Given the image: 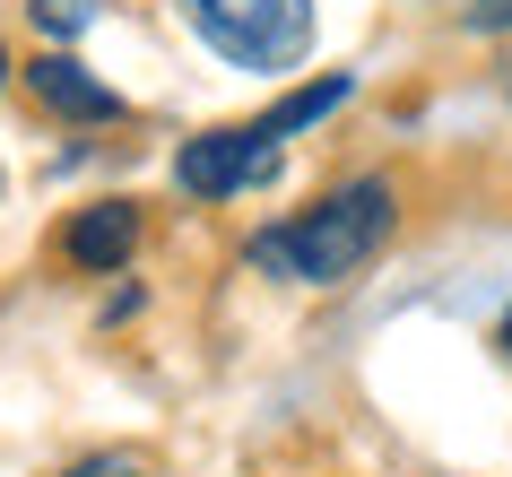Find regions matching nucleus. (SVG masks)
I'll use <instances>...</instances> for the list:
<instances>
[{"instance_id":"obj_1","label":"nucleus","mask_w":512,"mask_h":477,"mask_svg":"<svg viewBox=\"0 0 512 477\" xmlns=\"http://www.w3.org/2000/svg\"><path fill=\"white\" fill-rule=\"evenodd\" d=\"M391 226H400V191L382 183V174H356V183L322 191L304 217L261 226V235L243 243V261L261 269V278H287V287H348L356 269L391 243Z\"/></svg>"},{"instance_id":"obj_2","label":"nucleus","mask_w":512,"mask_h":477,"mask_svg":"<svg viewBox=\"0 0 512 477\" xmlns=\"http://www.w3.org/2000/svg\"><path fill=\"white\" fill-rule=\"evenodd\" d=\"M183 18L235 70H296L313 53V0H183Z\"/></svg>"},{"instance_id":"obj_3","label":"nucleus","mask_w":512,"mask_h":477,"mask_svg":"<svg viewBox=\"0 0 512 477\" xmlns=\"http://www.w3.org/2000/svg\"><path fill=\"white\" fill-rule=\"evenodd\" d=\"M278 174V139L261 122H226V131H200L183 139V157H174V183L191 200H235V191H261Z\"/></svg>"},{"instance_id":"obj_4","label":"nucleus","mask_w":512,"mask_h":477,"mask_svg":"<svg viewBox=\"0 0 512 477\" xmlns=\"http://www.w3.org/2000/svg\"><path fill=\"white\" fill-rule=\"evenodd\" d=\"M27 87H35V105L61 113V122H122V113H131L87 61H70V53H35L27 61Z\"/></svg>"},{"instance_id":"obj_5","label":"nucleus","mask_w":512,"mask_h":477,"mask_svg":"<svg viewBox=\"0 0 512 477\" xmlns=\"http://www.w3.org/2000/svg\"><path fill=\"white\" fill-rule=\"evenodd\" d=\"M131 252H139V209L131 200H96V209H79L61 226V261L87 269V278H113Z\"/></svg>"},{"instance_id":"obj_6","label":"nucleus","mask_w":512,"mask_h":477,"mask_svg":"<svg viewBox=\"0 0 512 477\" xmlns=\"http://www.w3.org/2000/svg\"><path fill=\"white\" fill-rule=\"evenodd\" d=\"M348 96H356L348 70H330V79H313V87H287V96L261 113V131H270V139H296V131H313V122H330V113L348 105Z\"/></svg>"},{"instance_id":"obj_7","label":"nucleus","mask_w":512,"mask_h":477,"mask_svg":"<svg viewBox=\"0 0 512 477\" xmlns=\"http://www.w3.org/2000/svg\"><path fill=\"white\" fill-rule=\"evenodd\" d=\"M27 18L53 35V44H70V35H87L96 18H105V0H27Z\"/></svg>"},{"instance_id":"obj_8","label":"nucleus","mask_w":512,"mask_h":477,"mask_svg":"<svg viewBox=\"0 0 512 477\" xmlns=\"http://www.w3.org/2000/svg\"><path fill=\"white\" fill-rule=\"evenodd\" d=\"M61 477H139V460L131 451H87V460H70Z\"/></svg>"},{"instance_id":"obj_9","label":"nucleus","mask_w":512,"mask_h":477,"mask_svg":"<svg viewBox=\"0 0 512 477\" xmlns=\"http://www.w3.org/2000/svg\"><path fill=\"white\" fill-rule=\"evenodd\" d=\"M478 27H512V0H486V9H478Z\"/></svg>"},{"instance_id":"obj_10","label":"nucleus","mask_w":512,"mask_h":477,"mask_svg":"<svg viewBox=\"0 0 512 477\" xmlns=\"http://www.w3.org/2000/svg\"><path fill=\"white\" fill-rule=\"evenodd\" d=\"M495 347H504V356H512V313H504V330H495Z\"/></svg>"},{"instance_id":"obj_11","label":"nucleus","mask_w":512,"mask_h":477,"mask_svg":"<svg viewBox=\"0 0 512 477\" xmlns=\"http://www.w3.org/2000/svg\"><path fill=\"white\" fill-rule=\"evenodd\" d=\"M0 79H9V44H0Z\"/></svg>"}]
</instances>
